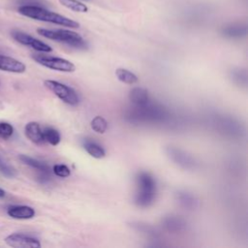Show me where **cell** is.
Returning <instances> with one entry per match:
<instances>
[{
	"mask_svg": "<svg viewBox=\"0 0 248 248\" xmlns=\"http://www.w3.org/2000/svg\"><path fill=\"white\" fill-rule=\"evenodd\" d=\"M18 13L26 17L40 20V21H45V22H49L57 25H61L64 27H70V28H78L79 23L66 17L62 15H59L57 13L48 11L45 8L35 6V5H22L18 7L17 9Z\"/></svg>",
	"mask_w": 248,
	"mask_h": 248,
	"instance_id": "cell-1",
	"label": "cell"
},
{
	"mask_svg": "<svg viewBox=\"0 0 248 248\" xmlns=\"http://www.w3.org/2000/svg\"><path fill=\"white\" fill-rule=\"evenodd\" d=\"M138 191L135 202L140 207H148L156 197V182L151 174L141 171L137 175Z\"/></svg>",
	"mask_w": 248,
	"mask_h": 248,
	"instance_id": "cell-2",
	"label": "cell"
},
{
	"mask_svg": "<svg viewBox=\"0 0 248 248\" xmlns=\"http://www.w3.org/2000/svg\"><path fill=\"white\" fill-rule=\"evenodd\" d=\"M38 34L56 42L64 43L72 47L78 48V49H86L87 48V43L83 40V38L71 30H65V29H45V28H39L37 30Z\"/></svg>",
	"mask_w": 248,
	"mask_h": 248,
	"instance_id": "cell-3",
	"label": "cell"
},
{
	"mask_svg": "<svg viewBox=\"0 0 248 248\" xmlns=\"http://www.w3.org/2000/svg\"><path fill=\"white\" fill-rule=\"evenodd\" d=\"M44 84L49 91H51L55 96H57L64 103L70 106H77L79 102L78 96L72 87L52 79L45 80Z\"/></svg>",
	"mask_w": 248,
	"mask_h": 248,
	"instance_id": "cell-4",
	"label": "cell"
},
{
	"mask_svg": "<svg viewBox=\"0 0 248 248\" xmlns=\"http://www.w3.org/2000/svg\"><path fill=\"white\" fill-rule=\"evenodd\" d=\"M32 58L40 65L51 70L65 73H72L76 70V67L72 62L61 57L49 56L46 54H33Z\"/></svg>",
	"mask_w": 248,
	"mask_h": 248,
	"instance_id": "cell-5",
	"label": "cell"
},
{
	"mask_svg": "<svg viewBox=\"0 0 248 248\" xmlns=\"http://www.w3.org/2000/svg\"><path fill=\"white\" fill-rule=\"evenodd\" d=\"M7 245L14 248H40L41 243L38 238L25 233H11L5 237Z\"/></svg>",
	"mask_w": 248,
	"mask_h": 248,
	"instance_id": "cell-6",
	"label": "cell"
},
{
	"mask_svg": "<svg viewBox=\"0 0 248 248\" xmlns=\"http://www.w3.org/2000/svg\"><path fill=\"white\" fill-rule=\"evenodd\" d=\"M12 36L19 44L24 45V46H28L32 47L33 49H35L37 51H40V52H50V51H52V48L48 45H46V43H44V42L26 34V33H23V32H20V31H14L12 33Z\"/></svg>",
	"mask_w": 248,
	"mask_h": 248,
	"instance_id": "cell-7",
	"label": "cell"
},
{
	"mask_svg": "<svg viewBox=\"0 0 248 248\" xmlns=\"http://www.w3.org/2000/svg\"><path fill=\"white\" fill-rule=\"evenodd\" d=\"M19 160L23 164H25L39 171V180L41 182H47L50 179V169L46 164H45L37 159H34L32 157H29L27 155H23V154L19 155Z\"/></svg>",
	"mask_w": 248,
	"mask_h": 248,
	"instance_id": "cell-8",
	"label": "cell"
},
{
	"mask_svg": "<svg viewBox=\"0 0 248 248\" xmlns=\"http://www.w3.org/2000/svg\"><path fill=\"white\" fill-rule=\"evenodd\" d=\"M0 70L5 72H10V73L21 74L25 72L26 66L19 60H16L10 56L0 54Z\"/></svg>",
	"mask_w": 248,
	"mask_h": 248,
	"instance_id": "cell-9",
	"label": "cell"
},
{
	"mask_svg": "<svg viewBox=\"0 0 248 248\" xmlns=\"http://www.w3.org/2000/svg\"><path fill=\"white\" fill-rule=\"evenodd\" d=\"M24 134L28 140L38 145H42L46 142L43 131L39 125V123L35 121L28 122L24 127Z\"/></svg>",
	"mask_w": 248,
	"mask_h": 248,
	"instance_id": "cell-10",
	"label": "cell"
},
{
	"mask_svg": "<svg viewBox=\"0 0 248 248\" xmlns=\"http://www.w3.org/2000/svg\"><path fill=\"white\" fill-rule=\"evenodd\" d=\"M7 214L14 219H31L35 216V210L28 205H12L8 207Z\"/></svg>",
	"mask_w": 248,
	"mask_h": 248,
	"instance_id": "cell-11",
	"label": "cell"
},
{
	"mask_svg": "<svg viewBox=\"0 0 248 248\" xmlns=\"http://www.w3.org/2000/svg\"><path fill=\"white\" fill-rule=\"evenodd\" d=\"M247 33V28L245 24L232 23L225 26L222 29V34L228 38H241Z\"/></svg>",
	"mask_w": 248,
	"mask_h": 248,
	"instance_id": "cell-12",
	"label": "cell"
},
{
	"mask_svg": "<svg viewBox=\"0 0 248 248\" xmlns=\"http://www.w3.org/2000/svg\"><path fill=\"white\" fill-rule=\"evenodd\" d=\"M130 101L138 107H143L148 102V93L145 89L140 87L133 88L129 93Z\"/></svg>",
	"mask_w": 248,
	"mask_h": 248,
	"instance_id": "cell-13",
	"label": "cell"
},
{
	"mask_svg": "<svg viewBox=\"0 0 248 248\" xmlns=\"http://www.w3.org/2000/svg\"><path fill=\"white\" fill-rule=\"evenodd\" d=\"M163 225L168 232H178L184 230L186 224L181 218H179L177 216H169L164 219Z\"/></svg>",
	"mask_w": 248,
	"mask_h": 248,
	"instance_id": "cell-14",
	"label": "cell"
},
{
	"mask_svg": "<svg viewBox=\"0 0 248 248\" xmlns=\"http://www.w3.org/2000/svg\"><path fill=\"white\" fill-rule=\"evenodd\" d=\"M83 148L93 158L101 159V158H104L106 156V152H105L104 148L95 141L88 140H84L83 141Z\"/></svg>",
	"mask_w": 248,
	"mask_h": 248,
	"instance_id": "cell-15",
	"label": "cell"
},
{
	"mask_svg": "<svg viewBox=\"0 0 248 248\" xmlns=\"http://www.w3.org/2000/svg\"><path fill=\"white\" fill-rule=\"evenodd\" d=\"M115 76L121 82L126 83V84H134V83L138 82V77L131 71L123 69V68L116 69Z\"/></svg>",
	"mask_w": 248,
	"mask_h": 248,
	"instance_id": "cell-16",
	"label": "cell"
},
{
	"mask_svg": "<svg viewBox=\"0 0 248 248\" xmlns=\"http://www.w3.org/2000/svg\"><path fill=\"white\" fill-rule=\"evenodd\" d=\"M59 2L64 7L77 13H86L88 11L87 6L78 0H59Z\"/></svg>",
	"mask_w": 248,
	"mask_h": 248,
	"instance_id": "cell-17",
	"label": "cell"
},
{
	"mask_svg": "<svg viewBox=\"0 0 248 248\" xmlns=\"http://www.w3.org/2000/svg\"><path fill=\"white\" fill-rule=\"evenodd\" d=\"M43 134H44V138H45L46 142H48L49 144H51L53 146L57 145L61 140L60 133L56 129L46 128L43 131Z\"/></svg>",
	"mask_w": 248,
	"mask_h": 248,
	"instance_id": "cell-18",
	"label": "cell"
},
{
	"mask_svg": "<svg viewBox=\"0 0 248 248\" xmlns=\"http://www.w3.org/2000/svg\"><path fill=\"white\" fill-rule=\"evenodd\" d=\"M91 128L93 129V131H95L96 133L98 134H104L107 129H108V122L107 120L100 116V115H97L95 116L92 120H91Z\"/></svg>",
	"mask_w": 248,
	"mask_h": 248,
	"instance_id": "cell-19",
	"label": "cell"
},
{
	"mask_svg": "<svg viewBox=\"0 0 248 248\" xmlns=\"http://www.w3.org/2000/svg\"><path fill=\"white\" fill-rule=\"evenodd\" d=\"M177 200L179 203L185 208H193L196 203L194 197L188 193H179L177 196Z\"/></svg>",
	"mask_w": 248,
	"mask_h": 248,
	"instance_id": "cell-20",
	"label": "cell"
},
{
	"mask_svg": "<svg viewBox=\"0 0 248 248\" xmlns=\"http://www.w3.org/2000/svg\"><path fill=\"white\" fill-rule=\"evenodd\" d=\"M0 173L6 177L13 178L16 175V170L0 156Z\"/></svg>",
	"mask_w": 248,
	"mask_h": 248,
	"instance_id": "cell-21",
	"label": "cell"
},
{
	"mask_svg": "<svg viewBox=\"0 0 248 248\" xmlns=\"http://www.w3.org/2000/svg\"><path fill=\"white\" fill-rule=\"evenodd\" d=\"M14 134V127L8 122H0V139L8 140Z\"/></svg>",
	"mask_w": 248,
	"mask_h": 248,
	"instance_id": "cell-22",
	"label": "cell"
},
{
	"mask_svg": "<svg viewBox=\"0 0 248 248\" xmlns=\"http://www.w3.org/2000/svg\"><path fill=\"white\" fill-rule=\"evenodd\" d=\"M52 171L58 177H68L71 174L70 169L63 164L54 165L52 168Z\"/></svg>",
	"mask_w": 248,
	"mask_h": 248,
	"instance_id": "cell-23",
	"label": "cell"
},
{
	"mask_svg": "<svg viewBox=\"0 0 248 248\" xmlns=\"http://www.w3.org/2000/svg\"><path fill=\"white\" fill-rule=\"evenodd\" d=\"M5 196H6L5 191H4L3 189H1V188H0V199H1V198H4Z\"/></svg>",
	"mask_w": 248,
	"mask_h": 248,
	"instance_id": "cell-24",
	"label": "cell"
}]
</instances>
